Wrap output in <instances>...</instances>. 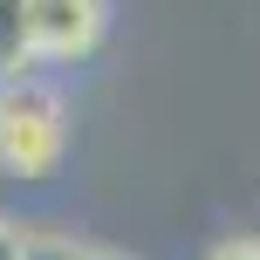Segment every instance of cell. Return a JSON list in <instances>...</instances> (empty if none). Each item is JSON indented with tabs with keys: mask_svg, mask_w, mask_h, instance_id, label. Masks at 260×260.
<instances>
[{
	"mask_svg": "<svg viewBox=\"0 0 260 260\" xmlns=\"http://www.w3.org/2000/svg\"><path fill=\"white\" fill-rule=\"evenodd\" d=\"M69 151V117L62 96L41 76H0V171L14 178H48Z\"/></svg>",
	"mask_w": 260,
	"mask_h": 260,
	"instance_id": "obj_1",
	"label": "cell"
},
{
	"mask_svg": "<svg viewBox=\"0 0 260 260\" xmlns=\"http://www.w3.org/2000/svg\"><path fill=\"white\" fill-rule=\"evenodd\" d=\"M27 14H35L41 62H82V55H96L110 27V0H27Z\"/></svg>",
	"mask_w": 260,
	"mask_h": 260,
	"instance_id": "obj_2",
	"label": "cell"
},
{
	"mask_svg": "<svg viewBox=\"0 0 260 260\" xmlns=\"http://www.w3.org/2000/svg\"><path fill=\"white\" fill-rule=\"evenodd\" d=\"M35 14H27V0H0V76H21V69H35Z\"/></svg>",
	"mask_w": 260,
	"mask_h": 260,
	"instance_id": "obj_3",
	"label": "cell"
},
{
	"mask_svg": "<svg viewBox=\"0 0 260 260\" xmlns=\"http://www.w3.org/2000/svg\"><path fill=\"white\" fill-rule=\"evenodd\" d=\"M21 260H82V247H76V240H62V233H27Z\"/></svg>",
	"mask_w": 260,
	"mask_h": 260,
	"instance_id": "obj_4",
	"label": "cell"
},
{
	"mask_svg": "<svg viewBox=\"0 0 260 260\" xmlns=\"http://www.w3.org/2000/svg\"><path fill=\"white\" fill-rule=\"evenodd\" d=\"M199 260H260V240H219V247H206Z\"/></svg>",
	"mask_w": 260,
	"mask_h": 260,
	"instance_id": "obj_5",
	"label": "cell"
},
{
	"mask_svg": "<svg viewBox=\"0 0 260 260\" xmlns=\"http://www.w3.org/2000/svg\"><path fill=\"white\" fill-rule=\"evenodd\" d=\"M21 247H27V226L0 219V260H21Z\"/></svg>",
	"mask_w": 260,
	"mask_h": 260,
	"instance_id": "obj_6",
	"label": "cell"
},
{
	"mask_svg": "<svg viewBox=\"0 0 260 260\" xmlns=\"http://www.w3.org/2000/svg\"><path fill=\"white\" fill-rule=\"evenodd\" d=\"M82 260H130V253H110V247H82Z\"/></svg>",
	"mask_w": 260,
	"mask_h": 260,
	"instance_id": "obj_7",
	"label": "cell"
}]
</instances>
